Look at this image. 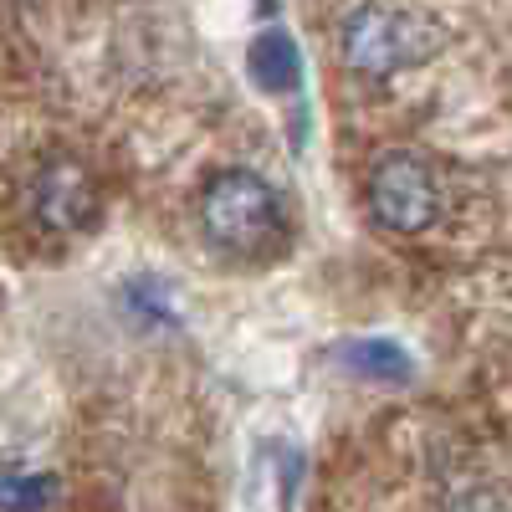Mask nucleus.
<instances>
[{
	"label": "nucleus",
	"mask_w": 512,
	"mask_h": 512,
	"mask_svg": "<svg viewBox=\"0 0 512 512\" xmlns=\"http://www.w3.org/2000/svg\"><path fill=\"white\" fill-rule=\"evenodd\" d=\"M446 47V26L431 11L415 6H390V0H374V6H359L344 16L338 26V52L354 72L369 77H390L405 67L431 62Z\"/></svg>",
	"instance_id": "1"
},
{
	"label": "nucleus",
	"mask_w": 512,
	"mask_h": 512,
	"mask_svg": "<svg viewBox=\"0 0 512 512\" xmlns=\"http://www.w3.org/2000/svg\"><path fill=\"white\" fill-rule=\"evenodd\" d=\"M200 231L226 256H246V262L272 256L282 241V200L251 169H221L200 190Z\"/></svg>",
	"instance_id": "2"
},
{
	"label": "nucleus",
	"mask_w": 512,
	"mask_h": 512,
	"mask_svg": "<svg viewBox=\"0 0 512 512\" xmlns=\"http://www.w3.org/2000/svg\"><path fill=\"white\" fill-rule=\"evenodd\" d=\"M369 216L395 231V236H415L441 216V185H436V169L425 164L410 149H390L379 154L369 169Z\"/></svg>",
	"instance_id": "3"
},
{
	"label": "nucleus",
	"mask_w": 512,
	"mask_h": 512,
	"mask_svg": "<svg viewBox=\"0 0 512 512\" xmlns=\"http://www.w3.org/2000/svg\"><path fill=\"white\" fill-rule=\"evenodd\" d=\"M103 210L98 180L77 159H52L36 175V216L52 231H88Z\"/></svg>",
	"instance_id": "4"
},
{
	"label": "nucleus",
	"mask_w": 512,
	"mask_h": 512,
	"mask_svg": "<svg viewBox=\"0 0 512 512\" xmlns=\"http://www.w3.org/2000/svg\"><path fill=\"white\" fill-rule=\"evenodd\" d=\"M246 67H251V82L262 93H287V88L303 82V57H297L292 36H282V31L256 36L251 52H246Z\"/></svg>",
	"instance_id": "5"
},
{
	"label": "nucleus",
	"mask_w": 512,
	"mask_h": 512,
	"mask_svg": "<svg viewBox=\"0 0 512 512\" xmlns=\"http://www.w3.org/2000/svg\"><path fill=\"white\" fill-rule=\"evenodd\" d=\"M344 359L354 369H364L369 379H405L410 374V359L400 354V344H390V338H364V344H354Z\"/></svg>",
	"instance_id": "6"
},
{
	"label": "nucleus",
	"mask_w": 512,
	"mask_h": 512,
	"mask_svg": "<svg viewBox=\"0 0 512 512\" xmlns=\"http://www.w3.org/2000/svg\"><path fill=\"white\" fill-rule=\"evenodd\" d=\"M52 477H0V512H41L52 502Z\"/></svg>",
	"instance_id": "7"
},
{
	"label": "nucleus",
	"mask_w": 512,
	"mask_h": 512,
	"mask_svg": "<svg viewBox=\"0 0 512 512\" xmlns=\"http://www.w3.org/2000/svg\"><path fill=\"white\" fill-rule=\"evenodd\" d=\"M446 512H512V492L497 487V482H477V487L456 492Z\"/></svg>",
	"instance_id": "8"
}]
</instances>
